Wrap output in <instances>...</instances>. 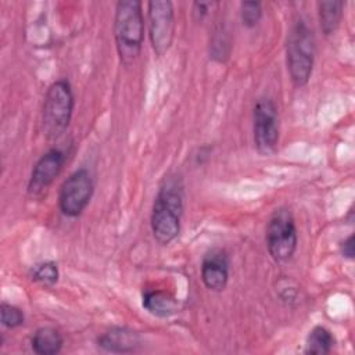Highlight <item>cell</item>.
I'll use <instances>...</instances> for the list:
<instances>
[{"instance_id": "obj_1", "label": "cell", "mask_w": 355, "mask_h": 355, "mask_svg": "<svg viewBox=\"0 0 355 355\" xmlns=\"http://www.w3.org/2000/svg\"><path fill=\"white\" fill-rule=\"evenodd\" d=\"M184 208V187L179 175H168L162 180L151 209V230L154 239L166 245L180 233Z\"/></svg>"}, {"instance_id": "obj_2", "label": "cell", "mask_w": 355, "mask_h": 355, "mask_svg": "<svg viewBox=\"0 0 355 355\" xmlns=\"http://www.w3.org/2000/svg\"><path fill=\"white\" fill-rule=\"evenodd\" d=\"M114 36L119 60L129 67L141 51L144 39L143 4L139 0H121L114 15Z\"/></svg>"}, {"instance_id": "obj_3", "label": "cell", "mask_w": 355, "mask_h": 355, "mask_svg": "<svg viewBox=\"0 0 355 355\" xmlns=\"http://www.w3.org/2000/svg\"><path fill=\"white\" fill-rule=\"evenodd\" d=\"M316 53L315 35L308 22L298 18L290 28L286 42V61L290 79L295 87L305 86L313 71Z\"/></svg>"}, {"instance_id": "obj_4", "label": "cell", "mask_w": 355, "mask_h": 355, "mask_svg": "<svg viewBox=\"0 0 355 355\" xmlns=\"http://www.w3.org/2000/svg\"><path fill=\"white\" fill-rule=\"evenodd\" d=\"M73 105L72 86L67 79H58L49 86L42 108V128L47 139H57L67 130Z\"/></svg>"}, {"instance_id": "obj_5", "label": "cell", "mask_w": 355, "mask_h": 355, "mask_svg": "<svg viewBox=\"0 0 355 355\" xmlns=\"http://www.w3.org/2000/svg\"><path fill=\"white\" fill-rule=\"evenodd\" d=\"M298 244L297 226L293 214L287 208L276 209L266 227V247L276 262H287L293 258Z\"/></svg>"}, {"instance_id": "obj_6", "label": "cell", "mask_w": 355, "mask_h": 355, "mask_svg": "<svg viewBox=\"0 0 355 355\" xmlns=\"http://www.w3.org/2000/svg\"><path fill=\"white\" fill-rule=\"evenodd\" d=\"M252 133L257 151L262 155H269L276 151L280 122L276 103L269 97L257 100L252 110Z\"/></svg>"}, {"instance_id": "obj_7", "label": "cell", "mask_w": 355, "mask_h": 355, "mask_svg": "<svg viewBox=\"0 0 355 355\" xmlns=\"http://www.w3.org/2000/svg\"><path fill=\"white\" fill-rule=\"evenodd\" d=\"M94 191V180L89 169L73 171L61 184L58 193L60 211L69 218L79 216L89 205Z\"/></svg>"}, {"instance_id": "obj_8", "label": "cell", "mask_w": 355, "mask_h": 355, "mask_svg": "<svg viewBox=\"0 0 355 355\" xmlns=\"http://www.w3.org/2000/svg\"><path fill=\"white\" fill-rule=\"evenodd\" d=\"M147 10L153 50L157 55H164L171 49L176 31L173 4L169 0H154L147 4Z\"/></svg>"}, {"instance_id": "obj_9", "label": "cell", "mask_w": 355, "mask_h": 355, "mask_svg": "<svg viewBox=\"0 0 355 355\" xmlns=\"http://www.w3.org/2000/svg\"><path fill=\"white\" fill-rule=\"evenodd\" d=\"M64 164L65 154L60 148L53 147L40 155L29 176L28 194L31 197H42L61 173Z\"/></svg>"}, {"instance_id": "obj_10", "label": "cell", "mask_w": 355, "mask_h": 355, "mask_svg": "<svg viewBox=\"0 0 355 355\" xmlns=\"http://www.w3.org/2000/svg\"><path fill=\"white\" fill-rule=\"evenodd\" d=\"M201 280L204 286L215 293L226 288L229 282V255L222 248L208 250L201 261Z\"/></svg>"}, {"instance_id": "obj_11", "label": "cell", "mask_w": 355, "mask_h": 355, "mask_svg": "<svg viewBox=\"0 0 355 355\" xmlns=\"http://www.w3.org/2000/svg\"><path fill=\"white\" fill-rule=\"evenodd\" d=\"M97 345L104 351L114 354L133 352L141 345V337L137 331L128 327H111L97 337Z\"/></svg>"}, {"instance_id": "obj_12", "label": "cell", "mask_w": 355, "mask_h": 355, "mask_svg": "<svg viewBox=\"0 0 355 355\" xmlns=\"http://www.w3.org/2000/svg\"><path fill=\"white\" fill-rule=\"evenodd\" d=\"M143 308L153 316L169 318L179 311L178 298L165 290H146L141 297Z\"/></svg>"}, {"instance_id": "obj_13", "label": "cell", "mask_w": 355, "mask_h": 355, "mask_svg": "<svg viewBox=\"0 0 355 355\" xmlns=\"http://www.w3.org/2000/svg\"><path fill=\"white\" fill-rule=\"evenodd\" d=\"M62 345L64 338L61 333L50 326L39 327L31 338L32 351L37 355H55L62 349Z\"/></svg>"}, {"instance_id": "obj_14", "label": "cell", "mask_w": 355, "mask_h": 355, "mask_svg": "<svg viewBox=\"0 0 355 355\" xmlns=\"http://www.w3.org/2000/svg\"><path fill=\"white\" fill-rule=\"evenodd\" d=\"M344 14V1H319L318 3V17L320 29L324 36L334 35L338 29Z\"/></svg>"}, {"instance_id": "obj_15", "label": "cell", "mask_w": 355, "mask_h": 355, "mask_svg": "<svg viewBox=\"0 0 355 355\" xmlns=\"http://www.w3.org/2000/svg\"><path fill=\"white\" fill-rule=\"evenodd\" d=\"M336 344V338L329 329L324 326H315L306 336L305 352L311 355H326L330 354Z\"/></svg>"}, {"instance_id": "obj_16", "label": "cell", "mask_w": 355, "mask_h": 355, "mask_svg": "<svg viewBox=\"0 0 355 355\" xmlns=\"http://www.w3.org/2000/svg\"><path fill=\"white\" fill-rule=\"evenodd\" d=\"M31 279L39 284L43 286H54L58 282L60 270L55 262L53 261H43L40 263H36L31 269Z\"/></svg>"}, {"instance_id": "obj_17", "label": "cell", "mask_w": 355, "mask_h": 355, "mask_svg": "<svg viewBox=\"0 0 355 355\" xmlns=\"http://www.w3.org/2000/svg\"><path fill=\"white\" fill-rule=\"evenodd\" d=\"M230 37L225 28H218L209 42V57L218 62H223L230 53Z\"/></svg>"}, {"instance_id": "obj_18", "label": "cell", "mask_w": 355, "mask_h": 355, "mask_svg": "<svg viewBox=\"0 0 355 355\" xmlns=\"http://www.w3.org/2000/svg\"><path fill=\"white\" fill-rule=\"evenodd\" d=\"M0 320L1 324L7 329H17L24 324L25 322V313L21 308L17 305L1 302L0 305Z\"/></svg>"}, {"instance_id": "obj_19", "label": "cell", "mask_w": 355, "mask_h": 355, "mask_svg": "<svg viewBox=\"0 0 355 355\" xmlns=\"http://www.w3.org/2000/svg\"><path fill=\"white\" fill-rule=\"evenodd\" d=\"M240 18L244 26L255 28L262 18V4L259 1L240 3Z\"/></svg>"}, {"instance_id": "obj_20", "label": "cell", "mask_w": 355, "mask_h": 355, "mask_svg": "<svg viewBox=\"0 0 355 355\" xmlns=\"http://www.w3.org/2000/svg\"><path fill=\"white\" fill-rule=\"evenodd\" d=\"M340 251L341 255L347 259H354L355 255V248H354V234H349L347 239H344V241H341L340 244Z\"/></svg>"}, {"instance_id": "obj_21", "label": "cell", "mask_w": 355, "mask_h": 355, "mask_svg": "<svg viewBox=\"0 0 355 355\" xmlns=\"http://www.w3.org/2000/svg\"><path fill=\"white\" fill-rule=\"evenodd\" d=\"M212 4L214 3H202V1L193 3V12L197 17V19H202L208 14V11L212 7Z\"/></svg>"}]
</instances>
